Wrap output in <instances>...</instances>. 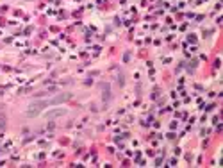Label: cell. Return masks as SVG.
Wrapping results in <instances>:
<instances>
[{
    "instance_id": "cell-1",
    "label": "cell",
    "mask_w": 223,
    "mask_h": 168,
    "mask_svg": "<svg viewBox=\"0 0 223 168\" xmlns=\"http://www.w3.org/2000/svg\"><path fill=\"white\" fill-rule=\"evenodd\" d=\"M70 98H71V93L66 91V93H59V95L52 97V98H48V100H34V102L29 106V109H27V116H36V114H39L45 107H48V106H57V104H62V102H66V100H70Z\"/></svg>"
},
{
    "instance_id": "cell-2",
    "label": "cell",
    "mask_w": 223,
    "mask_h": 168,
    "mask_svg": "<svg viewBox=\"0 0 223 168\" xmlns=\"http://www.w3.org/2000/svg\"><path fill=\"white\" fill-rule=\"evenodd\" d=\"M64 113H66L64 109H57V111H48L47 114H48L50 118H54V116H61V114H64Z\"/></svg>"
}]
</instances>
